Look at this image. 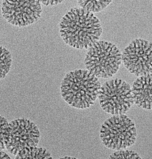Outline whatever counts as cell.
<instances>
[{"label": "cell", "instance_id": "obj_1", "mask_svg": "<svg viewBox=\"0 0 152 159\" xmlns=\"http://www.w3.org/2000/svg\"><path fill=\"white\" fill-rule=\"evenodd\" d=\"M6 149L15 156L22 155L25 150L37 147L40 133L38 127L30 120L17 119L9 123Z\"/></svg>", "mask_w": 152, "mask_h": 159}, {"label": "cell", "instance_id": "obj_2", "mask_svg": "<svg viewBox=\"0 0 152 159\" xmlns=\"http://www.w3.org/2000/svg\"><path fill=\"white\" fill-rule=\"evenodd\" d=\"M40 2L37 0H6L2 3V15L9 24L26 26L35 23L41 17Z\"/></svg>", "mask_w": 152, "mask_h": 159}, {"label": "cell", "instance_id": "obj_3", "mask_svg": "<svg viewBox=\"0 0 152 159\" xmlns=\"http://www.w3.org/2000/svg\"><path fill=\"white\" fill-rule=\"evenodd\" d=\"M12 64L10 52L6 48L0 46V80L6 77Z\"/></svg>", "mask_w": 152, "mask_h": 159}, {"label": "cell", "instance_id": "obj_4", "mask_svg": "<svg viewBox=\"0 0 152 159\" xmlns=\"http://www.w3.org/2000/svg\"><path fill=\"white\" fill-rule=\"evenodd\" d=\"M15 159H52L53 158L50 152L46 148L32 147L27 152L22 156H16Z\"/></svg>", "mask_w": 152, "mask_h": 159}, {"label": "cell", "instance_id": "obj_5", "mask_svg": "<svg viewBox=\"0 0 152 159\" xmlns=\"http://www.w3.org/2000/svg\"><path fill=\"white\" fill-rule=\"evenodd\" d=\"M9 123L7 119L0 116V151L6 148L5 143L7 137Z\"/></svg>", "mask_w": 152, "mask_h": 159}, {"label": "cell", "instance_id": "obj_6", "mask_svg": "<svg viewBox=\"0 0 152 159\" xmlns=\"http://www.w3.org/2000/svg\"><path fill=\"white\" fill-rule=\"evenodd\" d=\"M10 157L7 153L4 152L3 150L0 151V159H10Z\"/></svg>", "mask_w": 152, "mask_h": 159}, {"label": "cell", "instance_id": "obj_7", "mask_svg": "<svg viewBox=\"0 0 152 159\" xmlns=\"http://www.w3.org/2000/svg\"><path fill=\"white\" fill-rule=\"evenodd\" d=\"M141 159V157H139L138 154L136 152H134V151H133V152H132V153L131 154V157H130V159Z\"/></svg>", "mask_w": 152, "mask_h": 159}, {"label": "cell", "instance_id": "obj_8", "mask_svg": "<svg viewBox=\"0 0 152 159\" xmlns=\"http://www.w3.org/2000/svg\"><path fill=\"white\" fill-rule=\"evenodd\" d=\"M83 102H84V103H85V105H86V108H88V107H90V104L86 100V99H85V100H83Z\"/></svg>", "mask_w": 152, "mask_h": 159}]
</instances>
